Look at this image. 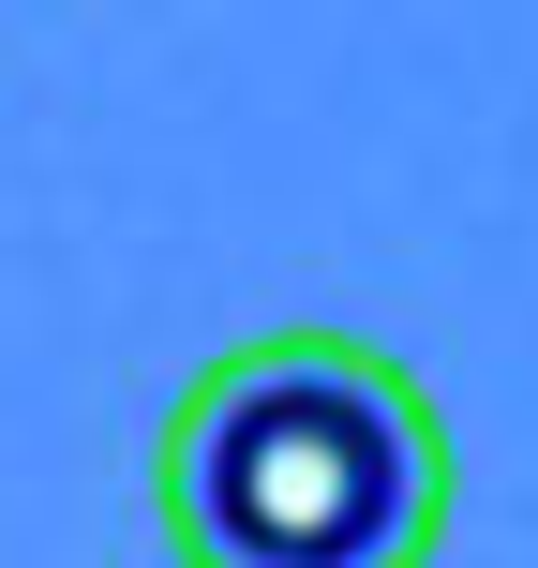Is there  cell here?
I'll use <instances>...</instances> for the list:
<instances>
[{"instance_id":"obj_1","label":"cell","mask_w":538,"mask_h":568,"mask_svg":"<svg viewBox=\"0 0 538 568\" xmlns=\"http://www.w3.org/2000/svg\"><path fill=\"white\" fill-rule=\"evenodd\" d=\"M449 419L359 329H255L165 404L150 509L180 568H434L449 554Z\"/></svg>"}]
</instances>
